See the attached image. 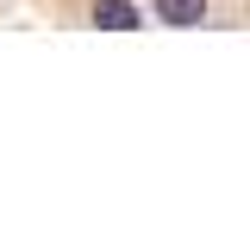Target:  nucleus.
<instances>
[{"mask_svg": "<svg viewBox=\"0 0 250 250\" xmlns=\"http://www.w3.org/2000/svg\"><path fill=\"white\" fill-rule=\"evenodd\" d=\"M94 25H106V31H138V6H131V0H94Z\"/></svg>", "mask_w": 250, "mask_h": 250, "instance_id": "f257e3e1", "label": "nucleus"}, {"mask_svg": "<svg viewBox=\"0 0 250 250\" xmlns=\"http://www.w3.org/2000/svg\"><path fill=\"white\" fill-rule=\"evenodd\" d=\"M163 25H200L207 19V0H156Z\"/></svg>", "mask_w": 250, "mask_h": 250, "instance_id": "f03ea898", "label": "nucleus"}]
</instances>
